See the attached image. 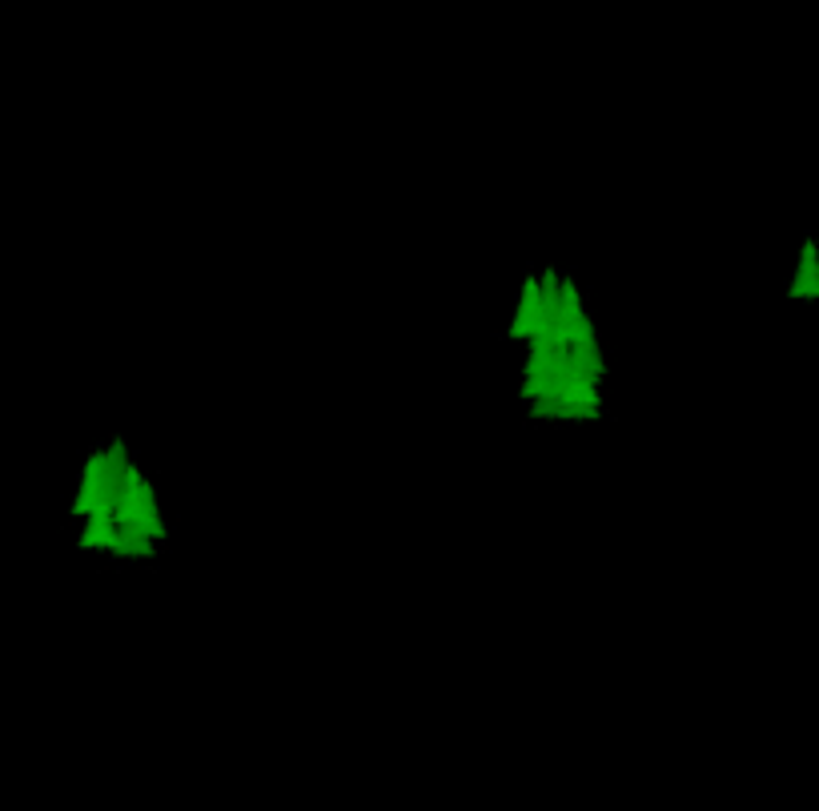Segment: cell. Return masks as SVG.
Segmentation results:
<instances>
[{"label": "cell", "instance_id": "cell-1", "mask_svg": "<svg viewBox=\"0 0 819 811\" xmlns=\"http://www.w3.org/2000/svg\"><path fill=\"white\" fill-rule=\"evenodd\" d=\"M791 298H819V245H803V261L799 274L791 282Z\"/></svg>", "mask_w": 819, "mask_h": 811}, {"label": "cell", "instance_id": "cell-2", "mask_svg": "<svg viewBox=\"0 0 819 811\" xmlns=\"http://www.w3.org/2000/svg\"><path fill=\"white\" fill-rule=\"evenodd\" d=\"M113 538H117V522L109 518V514H89V526H85V534H81V547L85 551H109L113 547Z\"/></svg>", "mask_w": 819, "mask_h": 811}, {"label": "cell", "instance_id": "cell-3", "mask_svg": "<svg viewBox=\"0 0 819 811\" xmlns=\"http://www.w3.org/2000/svg\"><path fill=\"white\" fill-rule=\"evenodd\" d=\"M113 555H125V559H153V543H145V538H133V534H121L113 538Z\"/></svg>", "mask_w": 819, "mask_h": 811}]
</instances>
